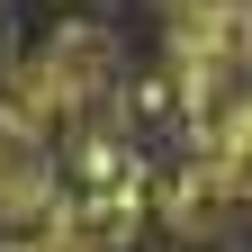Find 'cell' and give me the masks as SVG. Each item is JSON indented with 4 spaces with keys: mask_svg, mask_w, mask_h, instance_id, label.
I'll return each mask as SVG.
<instances>
[{
    "mask_svg": "<svg viewBox=\"0 0 252 252\" xmlns=\"http://www.w3.org/2000/svg\"><path fill=\"white\" fill-rule=\"evenodd\" d=\"M9 252H90V243H72V225H45V234H27V243H9Z\"/></svg>",
    "mask_w": 252,
    "mask_h": 252,
    "instance_id": "obj_1",
    "label": "cell"
},
{
    "mask_svg": "<svg viewBox=\"0 0 252 252\" xmlns=\"http://www.w3.org/2000/svg\"><path fill=\"white\" fill-rule=\"evenodd\" d=\"M216 153H252V99L225 117V135H216Z\"/></svg>",
    "mask_w": 252,
    "mask_h": 252,
    "instance_id": "obj_2",
    "label": "cell"
}]
</instances>
